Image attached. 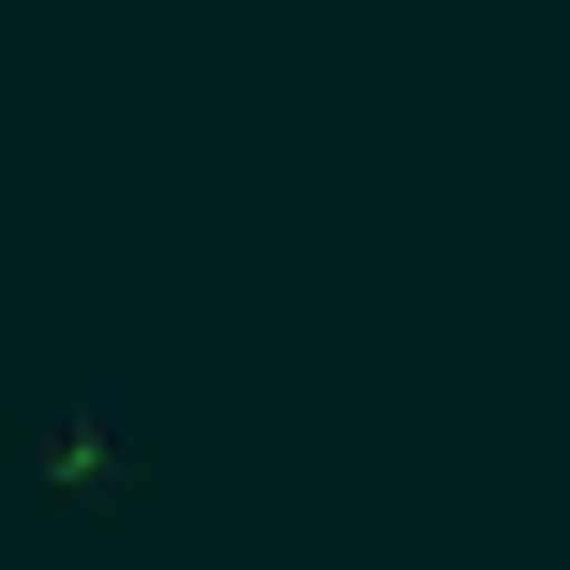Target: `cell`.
<instances>
[{"mask_svg": "<svg viewBox=\"0 0 570 570\" xmlns=\"http://www.w3.org/2000/svg\"><path fill=\"white\" fill-rule=\"evenodd\" d=\"M30 405H46V421H30V465H46V481H106V421H90L106 391H30Z\"/></svg>", "mask_w": 570, "mask_h": 570, "instance_id": "1", "label": "cell"}]
</instances>
